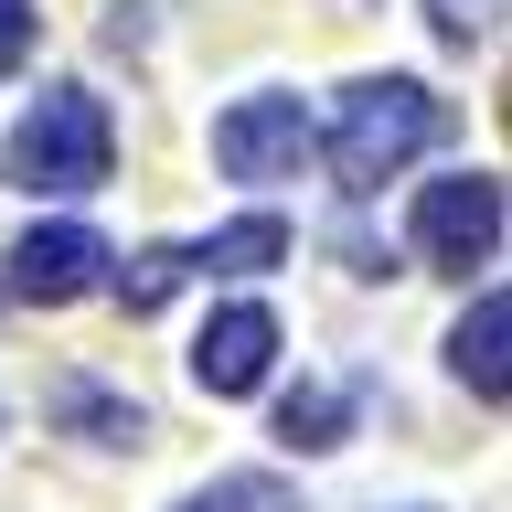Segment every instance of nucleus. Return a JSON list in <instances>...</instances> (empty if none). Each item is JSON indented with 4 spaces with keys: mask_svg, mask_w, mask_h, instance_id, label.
Wrapping results in <instances>:
<instances>
[{
    "mask_svg": "<svg viewBox=\"0 0 512 512\" xmlns=\"http://www.w3.org/2000/svg\"><path fill=\"white\" fill-rule=\"evenodd\" d=\"M182 512H299V502H288L267 470H235V480H214V491H192Z\"/></svg>",
    "mask_w": 512,
    "mask_h": 512,
    "instance_id": "obj_11",
    "label": "nucleus"
},
{
    "mask_svg": "<svg viewBox=\"0 0 512 512\" xmlns=\"http://www.w3.org/2000/svg\"><path fill=\"white\" fill-rule=\"evenodd\" d=\"M448 374L470 384L480 406L512 395V299H502V288H480L470 310H459V331H448Z\"/></svg>",
    "mask_w": 512,
    "mask_h": 512,
    "instance_id": "obj_7",
    "label": "nucleus"
},
{
    "mask_svg": "<svg viewBox=\"0 0 512 512\" xmlns=\"http://www.w3.org/2000/svg\"><path fill=\"white\" fill-rule=\"evenodd\" d=\"M0 171L22 192H96L107 171H118V128H107V107H96L86 86H43L32 96V118L11 128V150H0Z\"/></svg>",
    "mask_w": 512,
    "mask_h": 512,
    "instance_id": "obj_2",
    "label": "nucleus"
},
{
    "mask_svg": "<svg viewBox=\"0 0 512 512\" xmlns=\"http://www.w3.org/2000/svg\"><path fill=\"white\" fill-rule=\"evenodd\" d=\"M32 32H43V11H32V0H0V75H22Z\"/></svg>",
    "mask_w": 512,
    "mask_h": 512,
    "instance_id": "obj_13",
    "label": "nucleus"
},
{
    "mask_svg": "<svg viewBox=\"0 0 512 512\" xmlns=\"http://www.w3.org/2000/svg\"><path fill=\"white\" fill-rule=\"evenodd\" d=\"M278 438L288 448H342L352 438V395H342V384H299V395H278Z\"/></svg>",
    "mask_w": 512,
    "mask_h": 512,
    "instance_id": "obj_9",
    "label": "nucleus"
},
{
    "mask_svg": "<svg viewBox=\"0 0 512 512\" xmlns=\"http://www.w3.org/2000/svg\"><path fill=\"white\" fill-rule=\"evenodd\" d=\"M267 374H278V310L235 299V310L203 320V342H192V384L203 395H256Z\"/></svg>",
    "mask_w": 512,
    "mask_h": 512,
    "instance_id": "obj_6",
    "label": "nucleus"
},
{
    "mask_svg": "<svg viewBox=\"0 0 512 512\" xmlns=\"http://www.w3.org/2000/svg\"><path fill=\"white\" fill-rule=\"evenodd\" d=\"M310 150H320V128H310L299 96H235V107L214 118V171H224V182L278 192V182H299Z\"/></svg>",
    "mask_w": 512,
    "mask_h": 512,
    "instance_id": "obj_4",
    "label": "nucleus"
},
{
    "mask_svg": "<svg viewBox=\"0 0 512 512\" xmlns=\"http://www.w3.org/2000/svg\"><path fill=\"white\" fill-rule=\"evenodd\" d=\"M416 256L448 267V278H470L502 256V182L491 171H438V182H416Z\"/></svg>",
    "mask_w": 512,
    "mask_h": 512,
    "instance_id": "obj_3",
    "label": "nucleus"
},
{
    "mask_svg": "<svg viewBox=\"0 0 512 512\" xmlns=\"http://www.w3.org/2000/svg\"><path fill=\"white\" fill-rule=\"evenodd\" d=\"M118 267V246L96 235V224H32L22 246H11V299L32 310H64V299H96Z\"/></svg>",
    "mask_w": 512,
    "mask_h": 512,
    "instance_id": "obj_5",
    "label": "nucleus"
},
{
    "mask_svg": "<svg viewBox=\"0 0 512 512\" xmlns=\"http://www.w3.org/2000/svg\"><path fill=\"white\" fill-rule=\"evenodd\" d=\"M278 256H288V224H278V214H235L224 235L192 246V278H267Z\"/></svg>",
    "mask_w": 512,
    "mask_h": 512,
    "instance_id": "obj_8",
    "label": "nucleus"
},
{
    "mask_svg": "<svg viewBox=\"0 0 512 512\" xmlns=\"http://www.w3.org/2000/svg\"><path fill=\"white\" fill-rule=\"evenodd\" d=\"M182 278H192V246H150V256H128V267H118L107 288H118V310H128V320H150V310H160V299H171Z\"/></svg>",
    "mask_w": 512,
    "mask_h": 512,
    "instance_id": "obj_10",
    "label": "nucleus"
},
{
    "mask_svg": "<svg viewBox=\"0 0 512 512\" xmlns=\"http://www.w3.org/2000/svg\"><path fill=\"white\" fill-rule=\"evenodd\" d=\"M427 139H438V96L416 86V75H363V86H342V107H331L320 160H331L342 192H384Z\"/></svg>",
    "mask_w": 512,
    "mask_h": 512,
    "instance_id": "obj_1",
    "label": "nucleus"
},
{
    "mask_svg": "<svg viewBox=\"0 0 512 512\" xmlns=\"http://www.w3.org/2000/svg\"><path fill=\"white\" fill-rule=\"evenodd\" d=\"M427 22H438V43H448V54H470V43H491L502 0H427Z\"/></svg>",
    "mask_w": 512,
    "mask_h": 512,
    "instance_id": "obj_12",
    "label": "nucleus"
}]
</instances>
